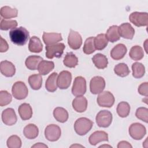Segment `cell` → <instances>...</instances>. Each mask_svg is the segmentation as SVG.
<instances>
[{
	"instance_id": "43",
	"label": "cell",
	"mask_w": 148,
	"mask_h": 148,
	"mask_svg": "<svg viewBox=\"0 0 148 148\" xmlns=\"http://www.w3.org/2000/svg\"><path fill=\"white\" fill-rule=\"evenodd\" d=\"M138 91L140 95L147 97L148 96V83L145 82L140 84L138 87Z\"/></svg>"
},
{
	"instance_id": "23",
	"label": "cell",
	"mask_w": 148,
	"mask_h": 148,
	"mask_svg": "<svg viewBox=\"0 0 148 148\" xmlns=\"http://www.w3.org/2000/svg\"><path fill=\"white\" fill-rule=\"evenodd\" d=\"M43 60V58L38 56H30L28 57L25 61L26 67L30 70L38 69L39 63Z\"/></svg>"
},
{
	"instance_id": "5",
	"label": "cell",
	"mask_w": 148,
	"mask_h": 148,
	"mask_svg": "<svg viewBox=\"0 0 148 148\" xmlns=\"http://www.w3.org/2000/svg\"><path fill=\"white\" fill-rule=\"evenodd\" d=\"M112 114L110 112L106 110L99 111L95 117L97 125L99 127H108L112 122Z\"/></svg>"
},
{
	"instance_id": "34",
	"label": "cell",
	"mask_w": 148,
	"mask_h": 148,
	"mask_svg": "<svg viewBox=\"0 0 148 148\" xmlns=\"http://www.w3.org/2000/svg\"><path fill=\"white\" fill-rule=\"evenodd\" d=\"M129 56L133 60H140L144 56V51L140 46L136 45L131 47L129 53Z\"/></svg>"
},
{
	"instance_id": "24",
	"label": "cell",
	"mask_w": 148,
	"mask_h": 148,
	"mask_svg": "<svg viewBox=\"0 0 148 148\" xmlns=\"http://www.w3.org/2000/svg\"><path fill=\"white\" fill-rule=\"evenodd\" d=\"M92 61L95 66L98 69H102L108 66V58L105 55L101 53H97L94 55L92 58Z\"/></svg>"
},
{
	"instance_id": "41",
	"label": "cell",
	"mask_w": 148,
	"mask_h": 148,
	"mask_svg": "<svg viewBox=\"0 0 148 148\" xmlns=\"http://www.w3.org/2000/svg\"><path fill=\"white\" fill-rule=\"evenodd\" d=\"M135 116L136 117L145 122L147 123L148 121V109L146 108L145 107H140L136 109V113H135Z\"/></svg>"
},
{
	"instance_id": "36",
	"label": "cell",
	"mask_w": 148,
	"mask_h": 148,
	"mask_svg": "<svg viewBox=\"0 0 148 148\" xmlns=\"http://www.w3.org/2000/svg\"><path fill=\"white\" fill-rule=\"evenodd\" d=\"M130 106L129 103L125 101L120 102L117 106V113L121 117H126L130 112Z\"/></svg>"
},
{
	"instance_id": "21",
	"label": "cell",
	"mask_w": 148,
	"mask_h": 148,
	"mask_svg": "<svg viewBox=\"0 0 148 148\" xmlns=\"http://www.w3.org/2000/svg\"><path fill=\"white\" fill-rule=\"evenodd\" d=\"M18 112L23 120H29L32 116V109L29 104L27 103H22L18 109Z\"/></svg>"
},
{
	"instance_id": "30",
	"label": "cell",
	"mask_w": 148,
	"mask_h": 148,
	"mask_svg": "<svg viewBox=\"0 0 148 148\" xmlns=\"http://www.w3.org/2000/svg\"><path fill=\"white\" fill-rule=\"evenodd\" d=\"M1 16L5 19H9L17 16L18 10L15 8H12L8 6L1 8L0 10Z\"/></svg>"
},
{
	"instance_id": "46",
	"label": "cell",
	"mask_w": 148,
	"mask_h": 148,
	"mask_svg": "<svg viewBox=\"0 0 148 148\" xmlns=\"http://www.w3.org/2000/svg\"><path fill=\"white\" fill-rule=\"evenodd\" d=\"M32 147H47V146L43 143H37L33 145Z\"/></svg>"
},
{
	"instance_id": "9",
	"label": "cell",
	"mask_w": 148,
	"mask_h": 148,
	"mask_svg": "<svg viewBox=\"0 0 148 148\" xmlns=\"http://www.w3.org/2000/svg\"><path fill=\"white\" fill-rule=\"evenodd\" d=\"M97 101L99 106L110 108L113 105L115 99L110 92L105 91L99 94Z\"/></svg>"
},
{
	"instance_id": "47",
	"label": "cell",
	"mask_w": 148,
	"mask_h": 148,
	"mask_svg": "<svg viewBox=\"0 0 148 148\" xmlns=\"http://www.w3.org/2000/svg\"><path fill=\"white\" fill-rule=\"evenodd\" d=\"M71 147H83V146H80V145H72Z\"/></svg>"
},
{
	"instance_id": "44",
	"label": "cell",
	"mask_w": 148,
	"mask_h": 148,
	"mask_svg": "<svg viewBox=\"0 0 148 148\" xmlns=\"http://www.w3.org/2000/svg\"><path fill=\"white\" fill-rule=\"evenodd\" d=\"M9 49V46L7 42L1 36V44H0V51L3 53Z\"/></svg>"
},
{
	"instance_id": "27",
	"label": "cell",
	"mask_w": 148,
	"mask_h": 148,
	"mask_svg": "<svg viewBox=\"0 0 148 148\" xmlns=\"http://www.w3.org/2000/svg\"><path fill=\"white\" fill-rule=\"evenodd\" d=\"M107 39L110 42H115L119 40L120 38V35L119 32V27L117 25L110 26L106 31L105 34Z\"/></svg>"
},
{
	"instance_id": "25",
	"label": "cell",
	"mask_w": 148,
	"mask_h": 148,
	"mask_svg": "<svg viewBox=\"0 0 148 148\" xmlns=\"http://www.w3.org/2000/svg\"><path fill=\"white\" fill-rule=\"evenodd\" d=\"M23 134L27 138L29 139H34L38 136L39 130L36 125L34 124H29L24 127Z\"/></svg>"
},
{
	"instance_id": "38",
	"label": "cell",
	"mask_w": 148,
	"mask_h": 148,
	"mask_svg": "<svg viewBox=\"0 0 148 148\" xmlns=\"http://www.w3.org/2000/svg\"><path fill=\"white\" fill-rule=\"evenodd\" d=\"M95 50L94 46V37L91 36L86 39L83 48V52L86 54H90L94 53Z\"/></svg>"
},
{
	"instance_id": "48",
	"label": "cell",
	"mask_w": 148,
	"mask_h": 148,
	"mask_svg": "<svg viewBox=\"0 0 148 148\" xmlns=\"http://www.w3.org/2000/svg\"><path fill=\"white\" fill-rule=\"evenodd\" d=\"M112 147L111 146H108V145H102V146H100L99 147Z\"/></svg>"
},
{
	"instance_id": "14",
	"label": "cell",
	"mask_w": 148,
	"mask_h": 148,
	"mask_svg": "<svg viewBox=\"0 0 148 148\" xmlns=\"http://www.w3.org/2000/svg\"><path fill=\"white\" fill-rule=\"evenodd\" d=\"M2 120L3 123L7 125H12L14 124L17 117L15 111L12 108H7L2 113Z\"/></svg>"
},
{
	"instance_id": "19",
	"label": "cell",
	"mask_w": 148,
	"mask_h": 148,
	"mask_svg": "<svg viewBox=\"0 0 148 148\" xmlns=\"http://www.w3.org/2000/svg\"><path fill=\"white\" fill-rule=\"evenodd\" d=\"M89 143L93 146L102 141H108V135L103 131H97L93 132L88 138Z\"/></svg>"
},
{
	"instance_id": "35",
	"label": "cell",
	"mask_w": 148,
	"mask_h": 148,
	"mask_svg": "<svg viewBox=\"0 0 148 148\" xmlns=\"http://www.w3.org/2000/svg\"><path fill=\"white\" fill-rule=\"evenodd\" d=\"M63 63L68 68H75L78 64V58L72 52H69L66 53Z\"/></svg>"
},
{
	"instance_id": "11",
	"label": "cell",
	"mask_w": 148,
	"mask_h": 148,
	"mask_svg": "<svg viewBox=\"0 0 148 148\" xmlns=\"http://www.w3.org/2000/svg\"><path fill=\"white\" fill-rule=\"evenodd\" d=\"M105 87V81L104 79L99 76L93 77L90 80V89L93 94H98L103 91Z\"/></svg>"
},
{
	"instance_id": "29",
	"label": "cell",
	"mask_w": 148,
	"mask_h": 148,
	"mask_svg": "<svg viewBox=\"0 0 148 148\" xmlns=\"http://www.w3.org/2000/svg\"><path fill=\"white\" fill-rule=\"evenodd\" d=\"M53 116L56 120L60 123L66 122L69 116L67 110L61 107H57L54 109Z\"/></svg>"
},
{
	"instance_id": "13",
	"label": "cell",
	"mask_w": 148,
	"mask_h": 148,
	"mask_svg": "<svg viewBox=\"0 0 148 148\" xmlns=\"http://www.w3.org/2000/svg\"><path fill=\"white\" fill-rule=\"evenodd\" d=\"M68 43L71 49L73 50L79 49L82 44V38L80 34L71 29L68 38Z\"/></svg>"
},
{
	"instance_id": "37",
	"label": "cell",
	"mask_w": 148,
	"mask_h": 148,
	"mask_svg": "<svg viewBox=\"0 0 148 148\" xmlns=\"http://www.w3.org/2000/svg\"><path fill=\"white\" fill-rule=\"evenodd\" d=\"M114 72L120 77H125L130 72L127 65L125 63H119L116 65L114 68Z\"/></svg>"
},
{
	"instance_id": "17",
	"label": "cell",
	"mask_w": 148,
	"mask_h": 148,
	"mask_svg": "<svg viewBox=\"0 0 148 148\" xmlns=\"http://www.w3.org/2000/svg\"><path fill=\"white\" fill-rule=\"evenodd\" d=\"M42 39L44 43L46 45H51L56 44L58 42H60L62 40L61 34L60 33H48L46 32H43Z\"/></svg>"
},
{
	"instance_id": "3",
	"label": "cell",
	"mask_w": 148,
	"mask_h": 148,
	"mask_svg": "<svg viewBox=\"0 0 148 148\" xmlns=\"http://www.w3.org/2000/svg\"><path fill=\"white\" fill-rule=\"evenodd\" d=\"M65 48V46L62 43H58L46 46V56L47 58L52 59L54 57L60 58Z\"/></svg>"
},
{
	"instance_id": "1",
	"label": "cell",
	"mask_w": 148,
	"mask_h": 148,
	"mask_svg": "<svg viewBox=\"0 0 148 148\" xmlns=\"http://www.w3.org/2000/svg\"><path fill=\"white\" fill-rule=\"evenodd\" d=\"M9 34L12 42L18 46L25 45L29 38V32L23 27L12 29Z\"/></svg>"
},
{
	"instance_id": "16",
	"label": "cell",
	"mask_w": 148,
	"mask_h": 148,
	"mask_svg": "<svg viewBox=\"0 0 148 148\" xmlns=\"http://www.w3.org/2000/svg\"><path fill=\"white\" fill-rule=\"evenodd\" d=\"M0 69L1 73L6 77H12L16 72L14 65L11 62L7 60L1 62Z\"/></svg>"
},
{
	"instance_id": "18",
	"label": "cell",
	"mask_w": 148,
	"mask_h": 148,
	"mask_svg": "<svg viewBox=\"0 0 148 148\" xmlns=\"http://www.w3.org/2000/svg\"><path fill=\"white\" fill-rule=\"evenodd\" d=\"M72 106L76 112H84L87 109V100L83 96H77L73 100Z\"/></svg>"
},
{
	"instance_id": "31",
	"label": "cell",
	"mask_w": 148,
	"mask_h": 148,
	"mask_svg": "<svg viewBox=\"0 0 148 148\" xmlns=\"http://www.w3.org/2000/svg\"><path fill=\"white\" fill-rule=\"evenodd\" d=\"M28 83L31 87L35 90L40 88L42 84V77L40 74H34L29 76Z\"/></svg>"
},
{
	"instance_id": "15",
	"label": "cell",
	"mask_w": 148,
	"mask_h": 148,
	"mask_svg": "<svg viewBox=\"0 0 148 148\" xmlns=\"http://www.w3.org/2000/svg\"><path fill=\"white\" fill-rule=\"evenodd\" d=\"M119 32L120 36L125 39H132L135 34V30L132 25L128 23H123L119 27Z\"/></svg>"
},
{
	"instance_id": "42",
	"label": "cell",
	"mask_w": 148,
	"mask_h": 148,
	"mask_svg": "<svg viewBox=\"0 0 148 148\" xmlns=\"http://www.w3.org/2000/svg\"><path fill=\"white\" fill-rule=\"evenodd\" d=\"M12 98L10 93L7 91L2 90L0 91V106H3L10 103Z\"/></svg>"
},
{
	"instance_id": "45",
	"label": "cell",
	"mask_w": 148,
	"mask_h": 148,
	"mask_svg": "<svg viewBox=\"0 0 148 148\" xmlns=\"http://www.w3.org/2000/svg\"><path fill=\"white\" fill-rule=\"evenodd\" d=\"M117 147L118 148H121V147H127V148H132V145L128 143V142L127 141H124V140H123V141H120L118 145H117Z\"/></svg>"
},
{
	"instance_id": "6",
	"label": "cell",
	"mask_w": 148,
	"mask_h": 148,
	"mask_svg": "<svg viewBox=\"0 0 148 148\" xmlns=\"http://www.w3.org/2000/svg\"><path fill=\"white\" fill-rule=\"evenodd\" d=\"M86 92V81L82 76L75 77L72 88V93L73 95L82 96Z\"/></svg>"
},
{
	"instance_id": "33",
	"label": "cell",
	"mask_w": 148,
	"mask_h": 148,
	"mask_svg": "<svg viewBox=\"0 0 148 148\" xmlns=\"http://www.w3.org/2000/svg\"><path fill=\"white\" fill-rule=\"evenodd\" d=\"M132 76L135 78L139 79L143 77L145 73V66L140 62H134L132 65Z\"/></svg>"
},
{
	"instance_id": "12",
	"label": "cell",
	"mask_w": 148,
	"mask_h": 148,
	"mask_svg": "<svg viewBox=\"0 0 148 148\" xmlns=\"http://www.w3.org/2000/svg\"><path fill=\"white\" fill-rule=\"evenodd\" d=\"M71 81V73L68 71H62L57 77V86L62 90L66 89L69 87Z\"/></svg>"
},
{
	"instance_id": "8",
	"label": "cell",
	"mask_w": 148,
	"mask_h": 148,
	"mask_svg": "<svg viewBox=\"0 0 148 148\" xmlns=\"http://www.w3.org/2000/svg\"><path fill=\"white\" fill-rule=\"evenodd\" d=\"M146 134V128L140 123H132L129 127V134L135 140L142 139Z\"/></svg>"
},
{
	"instance_id": "7",
	"label": "cell",
	"mask_w": 148,
	"mask_h": 148,
	"mask_svg": "<svg viewBox=\"0 0 148 148\" xmlns=\"http://www.w3.org/2000/svg\"><path fill=\"white\" fill-rule=\"evenodd\" d=\"M129 20L136 27L147 26L148 24V14L146 12H132L129 16Z\"/></svg>"
},
{
	"instance_id": "32",
	"label": "cell",
	"mask_w": 148,
	"mask_h": 148,
	"mask_svg": "<svg viewBox=\"0 0 148 148\" xmlns=\"http://www.w3.org/2000/svg\"><path fill=\"white\" fill-rule=\"evenodd\" d=\"M108 40L107 39L105 34H100L94 38V46L95 49L102 50L108 45Z\"/></svg>"
},
{
	"instance_id": "4",
	"label": "cell",
	"mask_w": 148,
	"mask_h": 148,
	"mask_svg": "<svg viewBox=\"0 0 148 148\" xmlns=\"http://www.w3.org/2000/svg\"><path fill=\"white\" fill-rule=\"evenodd\" d=\"M12 92L13 96L18 100L25 99L28 94V88L25 83L21 81L16 82L13 84Z\"/></svg>"
},
{
	"instance_id": "40",
	"label": "cell",
	"mask_w": 148,
	"mask_h": 148,
	"mask_svg": "<svg viewBox=\"0 0 148 148\" xmlns=\"http://www.w3.org/2000/svg\"><path fill=\"white\" fill-rule=\"evenodd\" d=\"M7 146L9 148H20L21 146V140L17 135H12L7 140Z\"/></svg>"
},
{
	"instance_id": "26",
	"label": "cell",
	"mask_w": 148,
	"mask_h": 148,
	"mask_svg": "<svg viewBox=\"0 0 148 148\" xmlns=\"http://www.w3.org/2000/svg\"><path fill=\"white\" fill-rule=\"evenodd\" d=\"M57 73L53 72L47 79L45 87L48 91L53 92L56 91L57 88Z\"/></svg>"
},
{
	"instance_id": "39",
	"label": "cell",
	"mask_w": 148,
	"mask_h": 148,
	"mask_svg": "<svg viewBox=\"0 0 148 148\" xmlns=\"http://www.w3.org/2000/svg\"><path fill=\"white\" fill-rule=\"evenodd\" d=\"M17 22L14 20L2 19L1 21L0 28L1 30L6 31L9 29H13L17 27Z\"/></svg>"
},
{
	"instance_id": "22",
	"label": "cell",
	"mask_w": 148,
	"mask_h": 148,
	"mask_svg": "<svg viewBox=\"0 0 148 148\" xmlns=\"http://www.w3.org/2000/svg\"><path fill=\"white\" fill-rule=\"evenodd\" d=\"M28 49L31 52L33 53H40L43 50V45L40 39L36 36H32L29 42Z\"/></svg>"
},
{
	"instance_id": "28",
	"label": "cell",
	"mask_w": 148,
	"mask_h": 148,
	"mask_svg": "<svg viewBox=\"0 0 148 148\" xmlns=\"http://www.w3.org/2000/svg\"><path fill=\"white\" fill-rule=\"evenodd\" d=\"M54 68L53 61L42 60L39 64L38 70L41 75H46L51 72Z\"/></svg>"
},
{
	"instance_id": "20",
	"label": "cell",
	"mask_w": 148,
	"mask_h": 148,
	"mask_svg": "<svg viewBox=\"0 0 148 148\" xmlns=\"http://www.w3.org/2000/svg\"><path fill=\"white\" fill-rule=\"evenodd\" d=\"M127 49L126 46L122 43L115 46L110 51L111 57L115 60H119L123 58L127 53Z\"/></svg>"
},
{
	"instance_id": "10",
	"label": "cell",
	"mask_w": 148,
	"mask_h": 148,
	"mask_svg": "<svg viewBox=\"0 0 148 148\" xmlns=\"http://www.w3.org/2000/svg\"><path fill=\"white\" fill-rule=\"evenodd\" d=\"M61 134V128L56 124L48 125L45 130V138L49 141L55 142L58 140Z\"/></svg>"
},
{
	"instance_id": "2",
	"label": "cell",
	"mask_w": 148,
	"mask_h": 148,
	"mask_svg": "<svg viewBox=\"0 0 148 148\" xmlns=\"http://www.w3.org/2000/svg\"><path fill=\"white\" fill-rule=\"evenodd\" d=\"M93 126V122L86 117L77 119L74 124V130L77 134L80 136L86 135Z\"/></svg>"
}]
</instances>
